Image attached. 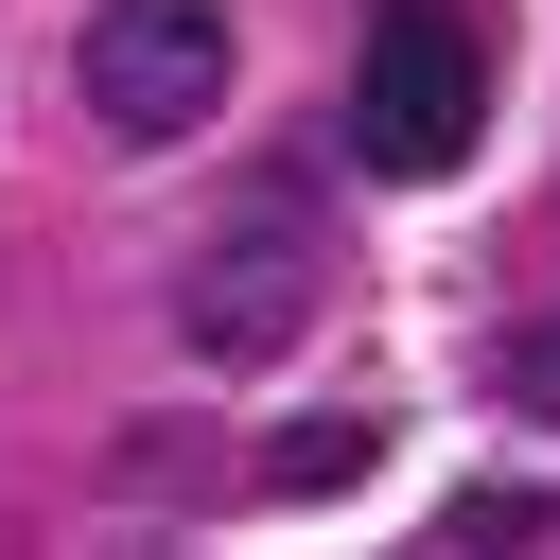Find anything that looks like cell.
<instances>
[{"instance_id":"obj_4","label":"cell","mask_w":560,"mask_h":560,"mask_svg":"<svg viewBox=\"0 0 560 560\" xmlns=\"http://www.w3.org/2000/svg\"><path fill=\"white\" fill-rule=\"evenodd\" d=\"M368 455H385V420H280V438H262V490H280V508H332Z\"/></svg>"},{"instance_id":"obj_2","label":"cell","mask_w":560,"mask_h":560,"mask_svg":"<svg viewBox=\"0 0 560 560\" xmlns=\"http://www.w3.org/2000/svg\"><path fill=\"white\" fill-rule=\"evenodd\" d=\"M70 88H88L105 140H192L228 105V0H88Z\"/></svg>"},{"instance_id":"obj_5","label":"cell","mask_w":560,"mask_h":560,"mask_svg":"<svg viewBox=\"0 0 560 560\" xmlns=\"http://www.w3.org/2000/svg\"><path fill=\"white\" fill-rule=\"evenodd\" d=\"M490 402L508 420H560V315H508L490 332Z\"/></svg>"},{"instance_id":"obj_3","label":"cell","mask_w":560,"mask_h":560,"mask_svg":"<svg viewBox=\"0 0 560 560\" xmlns=\"http://www.w3.org/2000/svg\"><path fill=\"white\" fill-rule=\"evenodd\" d=\"M298 332H315V228H298V192H280V210H245L228 245H192L175 350H192V368H280Z\"/></svg>"},{"instance_id":"obj_7","label":"cell","mask_w":560,"mask_h":560,"mask_svg":"<svg viewBox=\"0 0 560 560\" xmlns=\"http://www.w3.org/2000/svg\"><path fill=\"white\" fill-rule=\"evenodd\" d=\"M122 490H140V508H175V490H192V438H158V420H140V438H122Z\"/></svg>"},{"instance_id":"obj_1","label":"cell","mask_w":560,"mask_h":560,"mask_svg":"<svg viewBox=\"0 0 560 560\" xmlns=\"http://www.w3.org/2000/svg\"><path fill=\"white\" fill-rule=\"evenodd\" d=\"M490 122V35L455 0H385L368 52H350V158L368 175H455Z\"/></svg>"},{"instance_id":"obj_6","label":"cell","mask_w":560,"mask_h":560,"mask_svg":"<svg viewBox=\"0 0 560 560\" xmlns=\"http://www.w3.org/2000/svg\"><path fill=\"white\" fill-rule=\"evenodd\" d=\"M542 525H560L542 490H455V508H438V542H542Z\"/></svg>"}]
</instances>
